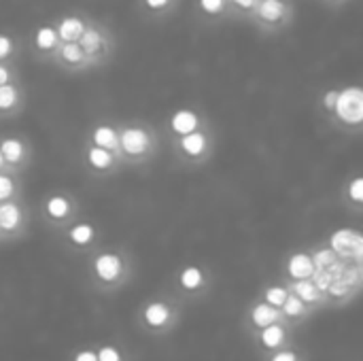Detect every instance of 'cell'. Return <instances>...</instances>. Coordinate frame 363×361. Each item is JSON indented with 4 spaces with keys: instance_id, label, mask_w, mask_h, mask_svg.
<instances>
[{
    "instance_id": "1",
    "label": "cell",
    "mask_w": 363,
    "mask_h": 361,
    "mask_svg": "<svg viewBox=\"0 0 363 361\" xmlns=\"http://www.w3.org/2000/svg\"><path fill=\"white\" fill-rule=\"evenodd\" d=\"M336 119L349 128H357L363 123V89L357 85H349L338 89V98L334 104Z\"/></svg>"
},
{
    "instance_id": "2",
    "label": "cell",
    "mask_w": 363,
    "mask_h": 361,
    "mask_svg": "<svg viewBox=\"0 0 363 361\" xmlns=\"http://www.w3.org/2000/svg\"><path fill=\"white\" fill-rule=\"evenodd\" d=\"M153 151V134L145 126H128L119 132V157L143 160Z\"/></svg>"
},
{
    "instance_id": "3",
    "label": "cell",
    "mask_w": 363,
    "mask_h": 361,
    "mask_svg": "<svg viewBox=\"0 0 363 361\" xmlns=\"http://www.w3.org/2000/svg\"><path fill=\"white\" fill-rule=\"evenodd\" d=\"M330 245H332V251H334L336 255L353 257V260H362L363 236L359 234V232H355V230L345 228V230L334 232V236H332Z\"/></svg>"
},
{
    "instance_id": "4",
    "label": "cell",
    "mask_w": 363,
    "mask_h": 361,
    "mask_svg": "<svg viewBox=\"0 0 363 361\" xmlns=\"http://www.w3.org/2000/svg\"><path fill=\"white\" fill-rule=\"evenodd\" d=\"M77 43L81 45L83 53L87 55V60H89L91 64H94L98 57H102V55L106 53V34H104L98 26L87 23L85 30H83V34L79 36Z\"/></svg>"
},
{
    "instance_id": "5",
    "label": "cell",
    "mask_w": 363,
    "mask_h": 361,
    "mask_svg": "<svg viewBox=\"0 0 363 361\" xmlns=\"http://www.w3.org/2000/svg\"><path fill=\"white\" fill-rule=\"evenodd\" d=\"M177 147H179V151L185 157H189V160H202V157H206V153L211 149V140H208L206 132H202L198 128V130H194L189 134L179 136V145Z\"/></svg>"
},
{
    "instance_id": "6",
    "label": "cell",
    "mask_w": 363,
    "mask_h": 361,
    "mask_svg": "<svg viewBox=\"0 0 363 361\" xmlns=\"http://www.w3.org/2000/svg\"><path fill=\"white\" fill-rule=\"evenodd\" d=\"M257 19L266 26H279L289 17V4L287 0H259L253 9Z\"/></svg>"
},
{
    "instance_id": "7",
    "label": "cell",
    "mask_w": 363,
    "mask_h": 361,
    "mask_svg": "<svg viewBox=\"0 0 363 361\" xmlns=\"http://www.w3.org/2000/svg\"><path fill=\"white\" fill-rule=\"evenodd\" d=\"M57 55V60L70 68H83V66H89L91 62L87 60V55L83 53L81 45L77 40H68V43H60L57 49L53 51Z\"/></svg>"
},
{
    "instance_id": "8",
    "label": "cell",
    "mask_w": 363,
    "mask_h": 361,
    "mask_svg": "<svg viewBox=\"0 0 363 361\" xmlns=\"http://www.w3.org/2000/svg\"><path fill=\"white\" fill-rule=\"evenodd\" d=\"M198 128H200V115L191 109H181V111L172 113V117H170V130L177 136L189 134Z\"/></svg>"
},
{
    "instance_id": "9",
    "label": "cell",
    "mask_w": 363,
    "mask_h": 361,
    "mask_svg": "<svg viewBox=\"0 0 363 361\" xmlns=\"http://www.w3.org/2000/svg\"><path fill=\"white\" fill-rule=\"evenodd\" d=\"M87 21L79 15H64L57 21V38L60 43H68V40H79V36L83 34Z\"/></svg>"
},
{
    "instance_id": "10",
    "label": "cell",
    "mask_w": 363,
    "mask_h": 361,
    "mask_svg": "<svg viewBox=\"0 0 363 361\" xmlns=\"http://www.w3.org/2000/svg\"><path fill=\"white\" fill-rule=\"evenodd\" d=\"M91 143L96 147H102V149H108L113 151L117 157H119V132L108 126V123H100L91 130Z\"/></svg>"
},
{
    "instance_id": "11",
    "label": "cell",
    "mask_w": 363,
    "mask_h": 361,
    "mask_svg": "<svg viewBox=\"0 0 363 361\" xmlns=\"http://www.w3.org/2000/svg\"><path fill=\"white\" fill-rule=\"evenodd\" d=\"M85 157H87L89 168L96 170V172H106V170H111V168L115 166V162H117V155H115L113 151L102 149V147H96V145H91V147L87 149Z\"/></svg>"
},
{
    "instance_id": "12",
    "label": "cell",
    "mask_w": 363,
    "mask_h": 361,
    "mask_svg": "<svg viewBox=\"0 0 363 361\" xmlns=\"http://www.w3.org/2000/svg\"><path fill=\"white\" fill-rule=\"evenodd\" d=\"M0 151H2V157H4L6 168L19 166L23 162V157H26V145H23V140L13 138V136L0 140Z\"/></svg>"
},
{
    "instance_id": "13",
    "label": "cell",
    "mask_w": 363,
    "mask_h": 361,
    "mask_svg": "<svg viewBox=\"0 0 363 361\" xmlns=\"http://www.w3.org/2000/svg\"><path fill=\"white\" fill-rule=\"evenodd\" d=\"M94 268L102 281H115L121 272V260L113 253H104L96 260Z\"/></svg>"
},
{
    "instance_id": "14",
    "label": "cell",
    "mask_w": 363,
    "mask_h": 361,
    "mask_svg": "<svg viewBox=\"0 0 363 361\" xmlns=\"http://www.w3.org/2000/svg\"><path fill=\"white\" fill-rule=\"evenodd\" d=\"M19 223H21V209L11 200L0 202V230L13 232L19 228Z\"/></svg>"
},
{
    "instance_id": "15",
    "label": "cell",
    "mask_w": 363,
    "mask_h": 361,
    "mask_svg": "<svg viewBox=\"0 0 363 361\" xmlns=\"http://www.w3.org/2000/svg\"><path fill=\"white\" fill-rule=\"evenodd\" d=\"M34 45L38 51L43 53H53L60 45V38H57V30L53 26H40L36 32H34Z\"/></svg>"
},
{
    "instance_id": "16",
    "label": "cell",
    "mask_w": 363,
    "mask_h": 361,
    "mask_svg": "<svg viewBox=\"0 0 363 361\" xmlns=\"http://www.w3.org/2000/svg\"><path fill=\"white\" fill-rule=\"evenodd\" d=\"M19 100H21V94H19V87L13 83V79L0 85V113L15 111L19 106Z\"/></svg>"
},
{
    "instance_id": "17",
    "label": "cell",
    "mask_w": 363,
    "mask_h": 361,
    "mask_svg": "<svg viewBox=\"0 0 363 361\" xmlns=\"http://www.w3.org/2000/svg\"><path fill=\"white\" fill-rule=\"evenodd\" d=\"M45 211H47V215H49L51 219L60 221V219H66V217L70 215V211H72V204H70V200H68L66 196H62V194H55V196H51V198L47 200V204H45Z\"/></svg>"
},
{
    "instance_id": "18",
    "label": "cell",
    "mask_w": 363,
    "mask_h": 361,
    "mask_svg": "<svg viewBox=\"0 0 363 361\" xmlns=\"http://www.w3.org/2000/svg\"><path fill=\"white\" fill-rule=\"evenodd\" d=\"M315 272V264H313V257L306 255V253H296L291 260H289V274L294 279H308L311 274Z\"/></svg>"
},
{
    "instance_id": "19",
    "label": "cell",
    "mask_w": 363,
    "mask_h": 361,
    "mask_svg": "<svg viewBox=\"0 0 363 361\" xmlns=\"http://www.w3.org/2000/svg\"><path fill=\"white\" fill-rule=\"evenodd\" d=\"M94 238V228L89 223H77L70 228V240L74 245H87Z\"/></svg>"
},
{
    "instance_id": "20",
    "label": "cell",
    "mask_w": 363,
    "mask_h": 361,
    "mask_svg": "<svg viewBox=\"0 0 363 361\" xmlns=\"http://www.w3.org/2000/svg\"><path fill=\"white\" fill-rule=\"evenodd\" d=\"M296 296H298L300 300H306V302H317L319 296H321V291L317 289L315 283H311V281H300V283L296 285Z\"/></svg>"
},
{
    "instance_id": "21",
    "label": "cell",
    "mask_w": 363,
    "mask_h": 361,
    "mask_svg": "<svg viewBox=\"0 0 363 361\" xmlns=\"http://www.w3.org/2000/svg\"><path fill=\"white\" fill-rule=\"evenodd\" d=\"M277 317H279V313H277L274 306H270V304H262V306H257V309L253 311V321H255L257 326H270V323H274Z\"/></svg>"
},
{
    "instance_id": "22",
    "label": "cell",
    "mask_w": 363,
    "mask_h": 361,
    "mask_svg": "<svg viewBox=\"0 0 363 361\" xmlns=\"http://www.w3.org/2000/svg\"><path fill=\"white\" fill-rule=\"evenodd\" d=\"M145 317H147V321H149L151 326H164V323L168 321V309H166L164 304H151V306L147 309Z\"/></svg>"
},
{
    "instance_id": "23",
    "label": "cell",
    "mask_w": 363,
    "mask_h": 361,
    "mask_svg": "<svg viewBox=\"0 0 363 361\" xmlns=\"http://www.w3.org/2000/svg\"><path fill=\"white\" fill-rule=\"evenodd\" d=\"M200 4V11L208 17H217L225 11L228 6V0H198Z\"/></svg>"
},
{
    "instance_id": "24",
    "label": "cell",
    "mask_w": 363,
    "mask_h": 361,
    "mask_svg": "<svg viewBox=\"0 0 363 361\" xmlns=\"http://www.w3.org/2000/svg\"><path fill=\"white\" fill-rule=\"evenodd\" d=\"M15 196V181L6 170H0V202L11 200Z\"/></svg>"
},
{
    "instance_id": "25",
    "label": "cell",
    "mask_w": 363,
    "mask_h": 361,
    "mask_svg": "<svg viewBox=\"0 0 363 361\" xmlns=\"http://www.w3.org/2000/svg\"><path fill=\"white\" fill-rule=\"evenodd\" d=\"M181 283H183V287H187V289H196V287H200V283H202V272H200L198 268H187V270L181 274Z\"/></svg>"
},
{
    "instance_id": "26",
    "label": "cell",
    "mask_w": 363,
    "mask_h": 361,
    "mask_svg": "<svg viewBox=\"0 0 363 361\" xmlns=\"http://www.w3.org/2000/svg\"><path fill=\"white\" fill-rule=\"evenodd\" d=\"M347 196L351 198V202L353 204H362L363 202V179L362 177H355L351 183H349V187H347Z\"/></svg>"
},
{
    "instance_id": "27",
    "label": "cell",
    "mask_w": 363,
    "mask_h": 361,
    "mask_svg": "<svg viewBox=\"0 0 363 361\" xmlns=\"http://www.w3.org/2000/svg\"><path fill=\"white\" fill-rule=\"evenodd\" d=\"M264 343H266L268 347L281 345V343H283V330H281L279 326H272V323H270V328H266V332H264Z\"/></svg>"
},
{
    "instance_id": "28",
    "label": "cell",
    "mask_w": 363,
    "mask_h": 361,
    "mask_svg": "<svg viewBox=\"0 0 363 361\" xmlns=\"http://www.w3.org/2000/svg\"><path fill=\"white\" fill-rule=\"evenodd\" d=\"M332 262H336V253H334L332 249H323V251H319V253L313 257L315 268H328Z\"/></svg>"
},
{
    "instance_id": "29",
    "label": "cell",
    "mask_w": 363,
    "mask_h": 361,
    "mask_svg": "<svg viewBox=\"0 0 363 361\" xmlns=\"http://www.w3.org/2000/svg\"><path fill=\"white\" fill-rule=\"evenodd\" d=\"M285 298H287V291H285L283 287H272V289H268V294H266V300H268L270 306H283Z\"/></svg>"
},
{
    "instance_id": "30",
    "label": "cell",
    "mask_w": 363,
    "mask_h": 361,
    "mask_svg": "<svg viewBox=\"0 0 363 361\" xmlns=\"http://www.w3.org/2000/svg\"><path fill=\"white\" fill-rule=\"evenodd\" d=\"M283 306H285V313H287V315H291V317L302 313V300H300V298H296V296H291V298L287 296V298H285V302H283Z\"/></svg>"
},
{
    "instance_id": "31",
    "label": "cell",
    "mask_w": 363,
    "mask_h": 361,
    "mask_svg": "<svg viewBox=\"0 0 363 361\" xmlns=\"http://www.w3.org/2000/svg\"><path fill=\"white\" fill-rule=\"evenodd\" d=\"M13 38L9 36V34H0V62L2 60H6V57H11V53H13Z\"/></svg>"
},
{
    "instance_id": "32",
    "label": "cell",
    "mask_w": 363,
    "mask_h": 361,
    "mask_svg": "<svg viewBox=\"0 0 363 361\" xmlns=\"http://www.w3.org/2000/svg\"><path fill=\"white\" fill-rule=\"evenodd\" d=\"M143 2H145V6H147L149 11H155V13L166 11V9L172 4V0H143Z\"/></svg>"
},
{
    "instance_id": "33",
    "label": "cell",
    "mask_w": 363,
    "mask_h": 361,
    "mask_svg": "<svg viewBox=\"0 0 363 361\" xmlns=\"http://www.w3.org/2000/svg\"><path fill=\"white\" fill-rule=\"evenodd\" d=\"M228 2H232L238 11H245V13H251L255 6H257V2L259 0H228Z\"/></svg>"
},
{
    "instance_id": "34",
    "label": "cell",
    "mask_w": 363,
    "mask_h": 361,
    "mask_svg": "<svg viewBox=\"0 0 363 361\" xmlns=\"http://www.w3.org/2000/svg\"><path fill=\"white\" fill-rule=\"evenodd\" d=\"M336 98H338V89L325 91V96H323V109L332 113V111H334V104H336Z\"/></svg>"
},
{
    "instance_id": "35",
    "label": "cell",
    "mask_w": 363,
    "mask_h": 361,
    "mask_svg": "<svg viewBox=\"0 0 363 361\" xmlns=\"http://www.w3.org/2000/svg\"><path fill=\"white\" fill-rule=\"evenodd\" d=\"M98 361H119V355H117V351H115V349H102Z\"/></svg>"
},
{
    "instance_id": "36",
    "label": "cell",
    "mask_w": 363,
    "mask_h": 361,
    "mask_svg": "<svg viewBox=\"0 0 363 361\" xmlns=\"http://www.w3.org/2000/svg\"><path fill=\"white\" fill-rule=\"evenodd\" d=\"M11 79H13L11 68H9L6 64H2V62H0V85H2V83H6V81H11Z\"/></svg>"
},
{
    "instance_id": "37",
    "label": "cell",
    "mask_w": 363,
    "mask_h": 361,
    "mask_svg": "<svg viewBox=\"0 0 363 361\" xmlns=\"http://www.w3.org/2000/svg\"><path fill=\"white\" fill-rule=\"evenodd\" d=\"M272 361H296V357L291 353H281V355H277Z\"/></svg>"
},
{
    "instance_id": "38",
    "label": "cell",
    "mask_w": 363,
    "mask_h": 361,
    "mask_svg": "<svg viewBox=\"0 0 363 361\" xmlns=\"http://www.w3.org/2000/svg\"><path fill=\"white\" fill-rule=\"evenodd\" d=\"M77 361H98L96 360V355H91V353H81Z\"/></svg>"
},
{
    "instance_id": "39",
    "label": "cell",
    "mask_w": 363,
    "mask_h": 361,
    "mask_svg": "<svg viewBox=\"0 0 363 361\" xmlns=\"http://www.w3.org/2000/svg\"><path fill=\"white\" fill-rule=\"evenodd\" d=\"M0 170H6V164H4V157H2V151H0Z\"/></svg>"
},
{
    "instance_id": "40",
    "label": "cell",
    "mask_w": 363,
    "mask_h": 361,
    "mask_svg": "<svg viewBox=\"0 0 363 361\" xmlns=\"http://www.w3.org/2000/svg\"><path fill=\"white\" fill-rule=\"evenodd\" d=\"M336 2H340V0H336Z\"/></svg>"
}]
</instances>
